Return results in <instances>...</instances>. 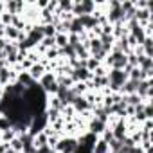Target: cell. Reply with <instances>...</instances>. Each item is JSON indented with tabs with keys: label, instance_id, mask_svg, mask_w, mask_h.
<instances>
[{
	"label": "cell",
	"instance_id": "277c9868",
	"mask_svg": "<svg viewBox=\"0 0 153 153\" xmlns=\"http://www.w3.org/2000/svg\"><path fill=\"white\" fill-rule=\"evenodd\" d=\"M94 9H96V4L94 2H88V0H83V2H78L72 6V11L76 16H81V15H94Z\"/></svg>",
	"mask_w": 153,
	"mask_h": 153
},
{
	"label": "cell",
	"instance_id": "ffe728a7",
	"mask_svg": "<svg viewBox=\"0 0 153 153\" xmlns=\"http://www.w3.org/2000/svg\"><path fill=\"white\" fill-rule=\"evenodd\" d=\"M92 153H110V149H108V144L101 139V140H97L96 144H94V148H92Z\"/></svg>",
	"mask_w": 153,
	"mask_h": 153
},
{
	"label": "cell",
	"instance_id": "9c48e42d",
	"mask_svg": "<svg viewBox=\"0 0 153 153\" xmlns=\"http://www.w3.org/2000/svg\"><path fill=\"white\" fill-rule=\"evenodd\" d=\"M112 135H114V139H117V140H123V139L126 137V126H124V121H123V119H119V121L114 124Z\"/></svg>",
	"mask_w": 153,
	"mask_h": 153
},
{
	"label": "cell",
	"instance_id": "7a4b0ae2",
	"mask_svg": "<svg viewBox=\"0 0 153 153\" xmlns=\"http://www.w3.org/2000/svg\"><path fill=\"white\" fill-rule=\"evenodd\" d=\"M106 20L110 24H115V25L117 24H124L123 11H121V2H117V0H112V2H110V13H108Z\"/></svg>",
	"mask_w": 153,
	"mask_h": 153
},
{
	"label": "cell",
	"instance_id": "603a6c76",
	"mask_svg": "<svg viewBox=\"0 0 153 153\" xmlns=\"http://www.w3.org/2000/svg\"><path fill=\"white\" fill-rule=\"evenodd\" d=\"M7 146H9L11 149H15L16 153H20V151L24 149V144H22V140H20L18 137H15V139H13V140H11V142H9Z\"/></svg>",
	"mask_w": 153,
	"mask_h": 153
},
{
	"label": "cell",
	"instance_id": "8992f818",
	"mask_svg": "<svg viewBox=\"0 0 153 153\" xmlns=\"http://www.w3.org/2000/svg\"><path fill=\"white\" fill-rule=\"evenodd\" d=\"M56 148L61 153H74L76 149H78V140H76V139H63V140L58 142Z\"/></svg>",
	"mask_w": 153,
	"mask_h": 153
},
{
	"label": "cell",
	"instance_id": "6da1fadb",
	"mask_svg": "<svg viewBox=\"0 0 153 153\" xmlns=\"http://www.w3.org/2000/svg\"><path fill=\"white\" fill-rule=\"evenodd\" d=\"M106 79H108L110 90H112V92H119V90L123 88V85L126 83L128 76H126L123 70H115V68H112V70L108 72V76H106Z\"/></svg>",
	"mask_w": 153,
	"mask_h": 153
},
{
	"label": "cell",
	"instance_id": "5bb4252c",
	"mask_svg": "<svg viewBox=\"0 0 153 153\" xmlns=\"http://www.w3.org/2000/svg\"><path fill=\"white\" fill-rule=\"evenodd\" d=\"M18 83H20L22 87L29 88V87H33V85H34V79L29 76V72H24V74H20V76H18Z\"/></svg>",
	"mask_w": 153,
	"mask_h": 153
},
{
	"label": "cell",
	"instance_id": "ba28073f",
	"mask_svg": "<svg viewBox=\"0 0 153 153\" xmlns=\"http://www.w3.org/2000/svg\"><path fill=\"white\" fill-rule=\"evenodd\" d=\"M18 52H20V47L16 45V43H11V42H7V45H6V49H4V54H6V61H16L18 59Z\"/></svg>",
	"mask_w": 153,
	"mask_h": 153
},
{
	"label": "cell",
	"instance_id": "7c38bea8",
	"mask_svg": "<svg viewBox=\"0 0 153 153\" xmlns=\"http://www.w3.org/2000/svg\"><path fill=\"white\" fill-rule=\"evenodd\" d=\"M72 106H74V110H76V112H85V110L90 106V103H88V101H87L83 96H78V97L74 99Z\"/></svg>",
	"mask_w": 153,
	"mask_h": 153
},
{
	"label": "cell",
	"instance_id": "3957f363",
	"mask_svg": "<svg viewBox=\"0 0 153 153\" xmlns=\"http://www.w3.org/2000/svg\"><path fill=\"white\" fill-rule=\"evenodd\" d=\"M106 63H108L112 68H115V70H123V68L128 65V61H126V54H123V52H112V54L108 56Z\"/></svg>",
	"mask_w": 153,
	"mask_h": 153
},
{
	"label": "cell",
	"instance_id": "52a82bcc",
	"mask_svg": "<svg viewBox=\"0 0 153 153\" xmlns=\"http://www.w3.org/2000/svg\"><path fill=\"white\" fill-rule=\"evenodd\" d=\"M76 18H79L83 29H96L99 27V20L96 15H81V16H76Z\"/></svg>",
	"mask_w": 153,
	"mask_h": 153
},
{
	"label": "cell",
	"instance_id": "f546056e",
	"mask_svg": "<svg viewBox=\"0 0 153 153\" xmlns=\"http://www.w3.org/2000/svg\"><path fill=\"white\" fill-rule=\"evenodd\" d=\"M131 153H144V149H142V148H137V146H133Z\"/></svg>",
	"mask_w": 153,
	"mask_h": 153
},
{
	"label": "cell",
	"instance_id": "cb8c5ba5",
	"mask_svg": "<svg viewBox=\"0 0 153 153\" xmlns=\"http://www.w3.org/2000/svg\"><path fill=\"white\" fill-rule=\"evenodd\" d=\"M54 43L59 45V47H65L68 42H67V34H56L54 36Z\"/></svg>",
	"mask_w": 153,
	"mask_h": 153
},
{
	"label": "cell",
	"instance_id": "d4e9b609",
	"mask_svg": "<svg viewBox=\"0 0 153 153\" xmlns=\"http://www.w3.org/2000/svg\"><path fill=\"white\" fill-rule=\"evenodd\" d=\"M13 128V123L9 121V119H0V130H2V131H7V130H11Z\"/></svg>",
	"mask_w": 153,
	"mask_h": 153
},
{
	"label": "cell",
	"instance_id": "e0dca14e",
	"mask_svg": "<svg viewBox=\"0 0 153 153\" xmlns=\"http://www.w3.org/2000/svg\"><path fill=\"white\" fill-rule=\"evenodd\" d=\"M59 54L61 56H68L70 59H76V45H65V47H61L59 49Z\"/></svg>",
	"mask_w": 153,
	"mask_h": 153
},
{
	"label": "cell",
	"instance_id": "44dd1931",
	"mask_svg": "<svg viewBox=\"0 0 153 153\" xmlns=\"http://www.w3.org/2000/svg\"><path fill=\"white\" fill-rule=\"evenodd\" d=\"M9 76H11V70L7 67L0 68V85H7L9 83Z\"/></svg>",
	"mask_w": 153,
	"mask_h": 153
},
{
	"label": "cell",
	"instance_id": "f1b7e54d",
	"mask_svg": "<svg viewBox=\"0 0 153 153\" xmlns=\"http://www.w3.org/2000/svg\"><path fill=\"white\" fill-rule=\"evenodd\" d=\"M72 6H74L72 2H61V4H59V7H61V9H67V11H70Z\"/></svg>",
	"mask_w": 153,
	"mask_h": 153
},
{
	"label": "cell",
	"instance_id": "30bf717a",
	"mask_svg": "<svg viewBox=\"0 0 153 153\" xmlns=\"http://www.w3.org/2000/svg\"><path fill=\"white\" fill-rule=\"evenodd\" d=\"M139 83L140 81H135V79H126V83L123 85V94L126 96H131V94H137V88H139Z\"/></svg>",
	"mask_w": 153,
	"mask_h": 153
},
{
	"label": "cell",
	"instance_id": "5b68a950",
	"mask_svg": "<svg viewBox=\"0 0 153 153\" xmlns=\"http://www.w3.org/2000/svg\"><path fill=\"white\" fill-rule=\"evenodd\" d=\"M40 88L43 92H56L58 88V83H56V78L52 74H43L40 78Z\"/></svg>",
	"mask_w": 153,
	"mask_h": 153
},
{
	"label": "cell",
	"instance_id": "ac0fdd59",
	"mask_svg": "<svg viewBox=\"0 0 153 153\" xmlns=\"http://www.w3.org/2000/svg\"><path fill=\"white\" fill-rule=\"evenodd\" d=\"M42 31H43V38H54V36H56V25H54V24H45V25H42Z\"/></svg>",
	"mask_w": 153,
	"mask_h": 153
},
{
	"label": "cell",
	"instance_id": "2e32d148",
	"mask_svg": "<svg viewBox=\"0 0 153 153\" xmlns=\"http://www.w3.org/2000/svg\"><path fill=\"white\" fill-rule=\"evenodd\" d=\"M124 99V103H126V106H139V105H142V99L137 96V94H131V96H124L123 97Z\"/></svg>",
	"mask_w": 153,
	"mask_h": 153
},
{
	"label": "cell",
	"instance_id": "484cf974",
	"mask_svg": "<svg viewBox=\"0 0 153 153\" xmlns=\"http://www.w3.org/2000/svg\"><path fill=\"white\" fill-rule=\"evenodd\" d=\"M2 137H4V140H6V144H7V140L11 142V140L15 139V130H7V131H4V135H2Z\"/></svg>",
	"mask_w": 153,
	"mask_h": 153
},
{
	"label": "cell",
	"instance_id": "9a60e30c",
	"mask_svg": "<svg viewBox=\"0 0 153 153\" xmlns=\"http://www.w3.org/2000/svg\"><path fill=\"white\" fill-rule=\"evenodd\" d=\"M29 76H31L33 79H40L42 76H43V65H40V63L31 65V72H29Z\"/></svg>",
	"mask_w": 153,
	"mask_h": 153
},
{
	"label": "cell",
	"instance_id": "7402d4cb",
	"mask_svg": "<svg viewBox=\"0 0 153 153\" xmlns=\"http://www.w3.org/2000/svg\"><path fill=\"white\" fill-rule=\"evenodd\" d=\"M18 34H20V31H18L16 27H13V25H7V27H6V36H7V38L18 40Z\"/></svg>",
	"mask_w": 153,
	"mask_h": 153
},
{
	"label": "cell",
	"instance_id": "4fadbf2b",
	"mask_svg": "<svg viewBox=\"0 0 153 153\" xmlns=\"http://www.w3.org/2000/svg\"><path fill=\"white\" fill-rule=\"evenodd\" d=\"M105 130H106V123H101L97 119H92L90 121V133L97 135V133H103Z\"/></svg>",
	"mask_w": 153,
	"mask_h": 153
},
{
	"label": "cell",
	"instance_id": "d6986e66",
	"mask_svg": "<svg viewBox=\"0 0 153 153\" xmlns=\"http://www.w3.org/2000/svg\"><path fill=\"white\" fill-rule=\"evenodd\" d=\"M142 51H144V56H148V58H151V54H153V42H151V36H148L144 42H142Z\"/></svg>",
	"mask_w": 153,
	"mask_h": 153
},
{
	"label": "cell",
	"instance_id": "4316f807",
	"mask_svg": "<svg viewBox=\"0 0 153 153\" xmlns=\"http://www.w3.org/2000/svg\"><path fill=\"white\" fill-rule=\"evenodd\" d=\"M36 153H54V149H52V146L45 144V146H42V148H36Z\"/></svg>",
	"mask_w": 153,
	"mask_h": 153
},
{
	"label": "cell",
	"instance_id": "8fae6325",
	"mask_svg": "<svg viewBox=\"0 0 153 153\" xmlns=\"http://www.w3.org/2000/svg\"><path fill=\"white\" fill-rule=\"evenodd\" d=\"M83 31H85V29H83L79 18H72V20H70V24H68V33H70V34H78V36H81Z\"/></svg>",
	"mask_w": 153,
	"mask_h": 153
},
{
	"label": "cell",
	"instance_id": "83f0119b",
	"mask_svg": "<svg viewBox=\"0 0 153 153\" xmlns=\"http://www.w3.org/2000/svg\"><path fill=\"white\" fill-rule=\"evenodd\" d=\"M42 42H43V47H52V45H56V43H54V38H43Z\"/></svg>",
	"mask_w": 153,
	"mask_h": 153
}]
</instances>
